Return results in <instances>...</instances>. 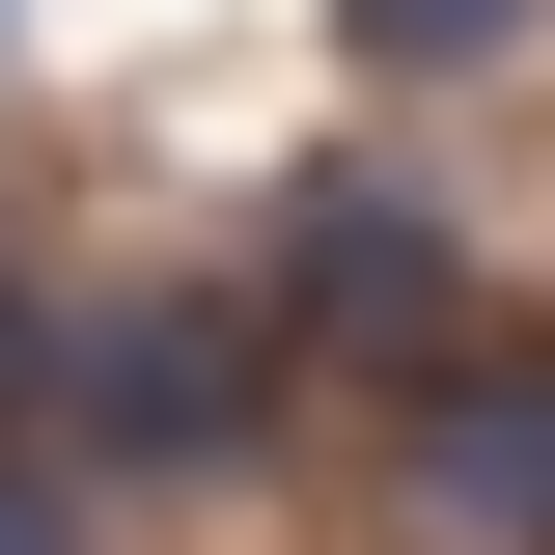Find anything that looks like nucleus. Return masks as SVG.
<instances>
[{"mask_svg": "<svg viewBox=\"0 0 555 555\" xmlns=\"http://www.w3.org/2000/svg\"><path fill=\"white\" fill-rule=\"evenodd\" d=\"M416 500L473 555H555V361H444L416 389Z\"/></svg>", "mask_w": 555, "mask_h": 555, "instance_id": "1", "label": "nucleus"}, {"mask_svg": "<svg viewBox=\"0 0 555 555\" xmlns=\"http://www.w3.org/2000/svg\"><path fill=\"white\" fill-rule=\"evenodd\" d=\"M278 306H306V334H444V222L361 195V167H334V195H278Z\"/></svg>", "mask_w": 555, "mask_h": 555, "instance_id": "2", "label": "nucleus"}, {"mask_svg": "<svg viewBox=\"0 0 555 555\" xmlns=\"http://www.w3.org/2000/svg\"><path fill=\"white\" fill-rule=\"evenodd\" d=\"M83 416L167 444V473H222V444H250V334H222V306H112V334H83Z\"/></svg>", "mask_w": 555, "mask_h": 555, "instance_id": "3", "label": "nucleus"}, {"mask_svg": "<svg viewBox=\"0 0 555 555\" xmlns=\"http://www.w3.org/2000/svg\"><path fill=\"white\" fill-rule=\"evenodd\" d=\"M361 56H528V0H361Z\"/></svg>", "mask_w": 555, "mask_h": 555, "instance_id": "4", "label": "nucleus"}, {"mask_svg": "<svg viewBox=\"0 0 555 555\" xmlns=\"http://www.w3.org/2000/svg\"><path fill=\"white\" fill-rule=\"evenodd\" d=\"M0 555H83V528H56V473H0Z\"/></svg>", "mask_w": 555, "mask_h": 555, "instance_id": "5", "label": "nucleus"}, {"mask_svg": "<svg viewBox=\"0 0 555 555\" xmlns=\"http://www.w3.org/2000/svg\"><path fill=\"white\" fill-rule=\"evenodd\" d=\"M0 361H28V306H0Z\"/></svg>", "mask_w": 555, "mask_h": 555, "instance_id": "6", "label": "nucleus"}]
</instances>
